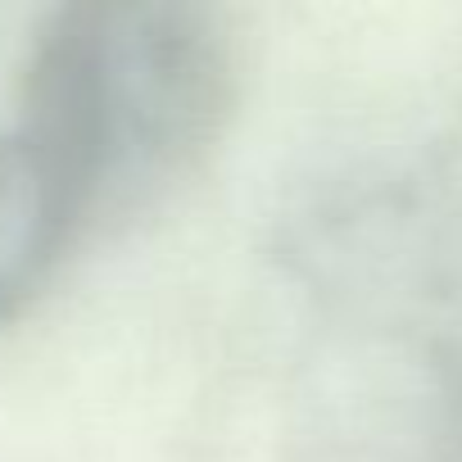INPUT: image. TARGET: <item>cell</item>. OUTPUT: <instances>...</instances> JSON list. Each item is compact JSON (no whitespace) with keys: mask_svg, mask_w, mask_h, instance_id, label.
<instances>
[{"mask_svg":"<svg viewBox=\"0 0 462 462\" xmlns=\"http://www.w3.org/2000/svg\"><path fill=\"white\" fill-rule=\"evenodd\" d=\"M236 42L208 5L87 0L46 14L19 78V132L105 231L190 181L236 109Z\"/></svg>","mask_w":462,"mask_h":462,"instance_id":"1","label":"cell"},{"mask_svg":"<svg viewBox=\"0 0 462 462\" xmlns=\"http://www.w3.org/2000/svg\"><path fill=\"white\" fill-rule=\"evenodd\" d=\"M82 236V217L55 168L19 127L0 132V327L46 291Z\"/></svg>","mask_w":462,"mask_h":462,"instance_id":"2","label":"cell"},{"mask_svg":"<svg viewBox=\"0 0 462 462\" xmlns=\"http://www.w3.org/2000/svg\"><path fill=\"white\" fill-rule=\"evenodd\" d=\"M444 462H462V372H457L448 408H444Z\"/></svg>","mask_w":462,"mask_h":462,"instance_id":"3","label":"cell"}]
</instances>
